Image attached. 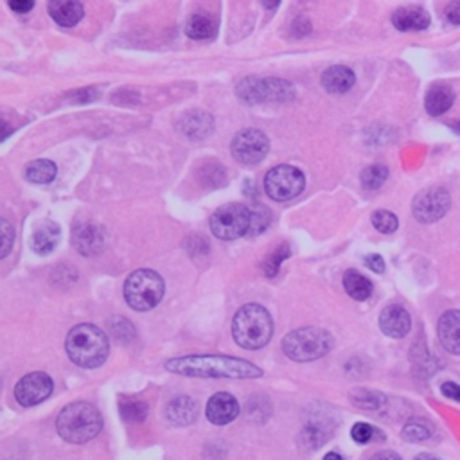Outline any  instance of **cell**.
<instances>
[{
	"mask_svg": "<svg viewBox=\"0 0 460 460\" xmlns=\"http://www.w3.org/2000/svg\"><path fill=\"white\" fill-rule=\"evenodd\" d=\"M166 371L189 376V378H230V380H255L263 376V371L241 358L222 355H193L173 358L166 362Z\"/></svg>",
	"mask_w": 460,
	"mask_h": 460,
	"instance_id": "cell-1",
	"label": "cell"
},
{
	"mask_svg": "<svg viewBox=\"0 0 460 460\" xmlns=\"http://www.w3.org/2000/svg\"><path fill=\"white\" fill-rule=\"evenodd\" d=\"M65 349L72 364L81 369L101 367L110 353L108 337L92 324H79L67 335Z\"/></svg>",
	"mask_w": 460,
	"mask_h": 460,
	"instance_id": "cell-2",
	"label": "cell"
},
{
	"mask_svg": "<svg viewBox=\"0 0 460 460\" xmlns=\"http://www.w3.org/2000/svg\"><path fill=\"white\" fill-rule=\"evenodd\" d=\"M101 428L103 417L99 410L87 401L67 405L56 419V430L60 437L71 444H85L96 439Z\"/></svg>",
	"mask_w": 460,
	"mask_h": 460,
	"instance_id": "cell-3",
	"label": "cell"
},
{
	"mask_svg": "<svg viewBox=\"0 0 460 460\" xmlns=\"http://www.w3.org/2000/svg\"><path fill=\"white\" fill-rule=\"evenodd\" d=\"M273 335V321L266 308L259 304H247L232 321L234 342L248 351L264 347Z\"/></svg>",
	"mask_w": 460,
	"mask_h": 460,
	"instance_id": "cell-4",
	"label": "cell"
},
{
	"mask_svg": "<svg viewBox=\"0 0 460 460\" xmlns=\"http://www.w3.org/2000/svg\"><path fill=\"white\" fill-rule=\"evenodd\" d=\"M335 346L331 333L321 328H300L282 339L284 355L298 364L315 362L326 356Z\"/></svg>",
	"mask_w": 460,
	"mask_h": 460,
	"instance_id": "cell-5",
	"label": "cell"
},
{
	"mask_svg": "<svg viewBox=\"0 0 460 460\" xmlns=\"http://www.w3.org/2000/svg\"><path fill=\"white\" fill-rule=\"evenodd\" d=\"M164 279L153 270H137L124 282L126 304L135 312H149L157 308L164 297Z\"/></svg>",
	"mask_w": 460,
	"mask_h": 460,
	"instance_id": "cell-6",
	"label": "cell"
},
{
	"mask_svg": "<svg viewBox=\"0 0 460 460\" xmlns=\"http://www.w3.org/2000/svg\"><path fill=\"white\" fill-rule=\"evenodd\" d=\"M239 99L255 105V103H286L295 97V88L291 83L279 78H255L248 76L241 79L236 87Z\"/></svg>",
	"mask_w": 460,
	"mask_h": 460,
	"instance_id": "cell-7",
	"label": "cell"
},
{
	"mask_svg": "<svg viewBox=\"0 0 460 460\" xmlns=\"http://www.w3.org/2000/svg\"><path fill=\"white\" fill-rule=\"evenodd\" d=\"M252 211L243 204H229L220 207L211 218V230L216 238L230 241L250 234Z\"/></svg>",
	"mask_w": 460,
	"mask_h": 460,
	"instance_id": "cell-8",
	"label": "cell"
},
{
	"mask_svg": "<svg viewBox=\"0 0 460 460\" xmlns=\"http://www.w3.org/2000/svg\"><path fill=\"white\" fill-rule=\"evenodd\" d=\"M304 173L295 166H277L270 170L264 177L266 195L275 202H288L298 197L304 189Z\"/></svg>",
	"mask_w": 460,
	"mask_h": 460,
	"instance_id": "cell-9",
	"label": "cell"
},
{
	"mask_svg": "<svg viewBox=\"0 0 460 460\" xmlns=\"http://www.w3.org/2000/svg\"><path fill=\"white\" fill-rule=\"evenodd\" d=\"M268 149H270L268 137L261 130H255V128L239 131L230 144L232 157L239 164H247V166L261 163L266 157Z\"/></svg>",
	"mask_w": 460,
	"mask_h": 460,
	"instance_id": "cell-10",
	"label": "cell"
},
{
	"mask_svg": "<svg viewBox=\"0 0 460 460\" xmlns=\"http://www.w3.org/2000/svg\"><path fill=\"white\" fill-rule=\"evenodd\" d=\"M449 209V195L442 188H430L421 191L414 204L412 213L421 223H433L440 220Z\"/></svg>",
	"mask_w": 460,
	"mask_h": 460,
	"instance_id": "cell-11",
	"label": "cell"
},
{
	"mask_svg": "<svg viewBox=\"0 0 460 460\" xmlns=\"http://www.w3.org/2000/svg\"><path fill=\"white\" fill-rule=\"evenodd\" d=\"M54 383L46 372L26 374L15 387V399L22 406H35L44 403L53 394Z\"/></svg>",
	"mask_w": 460,
	"mask_h": 460,
	"instance_id": "cell-12",
	"label": "cell"
},
{
	"mask_svg": "<svg viewBox=\"0 0 460 460\" xmlns=\"http://www.w3.org/2000/svg\"><path fill=\"white\" fill-rule=\"evenodd\" d=\"M72 243L81 255H97L105 250L106 236L105 230L94 223H79L72 230Z\"/></svg>",
	"mask_w": 460,
	"mask_h": 460,
	"instance_id": "cell-13",
	"label": "cell"
},
{
	"mask_svg": "<svg viewBox=\"0 0 460 460\" xmlns=\"http://www.w3.org/2000/svg\"><path fill=\"white\" fill-rule=\"evenodd\" d=\"M380 328L390 339H405L412 328L410 314L399 304H390L380 315Z\"/></svg>",
	"mask_w": 460,
	"mask_h": 460,
	"instance_id": "cell-14",
	"label": "cell"
},
{
	"mask_svg": "<svg viewBox=\"0 0 460 460\" xmlns=\"http://www.w3.org/2000/svg\"><path fill=\"white\" fill-rule=\"evenodd\" d=\"M205 415L213 424L225 426L239 415V403L234 396H230L227 392H218L209 399Z\"/></svg>",
	"mask_w": 460,
	"mask_h": 460,
	"instance_id": "cell-15",
	"label": "cell"
},
{
	"mask_svg": "<svg viewBox=\"0 0 460 460\" xmlns=\"http://www.w3.org/2000/svg\"><path fill=\"white\" fill-rule=\"evenodd\" d=\"M437 337L440 346L451 353L460 355V312L451 310L446 312L437 326Z\"/></svg>",
	"mask_w": 460,
	"mask_h": 460,
	"instance_id": "cell-16",
	"label": "cell"
},
{
	"mask_svg": "<svg viewBox=\"0 0 460 460\" xmlns=\"http://www.w3.org/2000/svg\"><path fill=\"white\" fill-rule=\"evenodd\" d=\"M392 24L396 29L406 33V31H422L430 26V15L426 10L419 6H406L399 8L392 15Z\"/></svg>",
	"mask_w": 460,
	"mask_h": 460,
	"instance_id": "cell-17",
	"label": "cell"
},
{
	"mask_svg": "<svg viewBox=\"0 0 460 460\" xmlns=\"http://www.w3.org/2000/svg\"><path fill=\"white\" fill-rule=\"evenodd\" d=\"M166 417L175 426H188L193 424L198 417V406L193 397L180 396L173 399L166 408Z\"/></svg>",
	"mask_w": 460,
	"mask_h": 460,
	"instance_id": "cell-18",
	"label": "cell"
},
{
	"mask_svg": "<svg viewBox=\"0 0 460 460\" xmlns=\"http://www.w3.org/2000/svg\"><path fill=\"white\" fill-rule=\"evenodd\" d=\"M60 241V227L53 222H44L40 227L35 229L29 245L35 254L47 255L51 254Z\"/></svg>",
	"mask_w": 460,
	"mask_h": 460,
	"instance_id": "cell-19",
	"label": "cell"
},
{
	"mask_svg": "<svg viewBox=\"0 0 460 460\" xmlns=\"http://www.w3.org/2000/svg\"><path fill=\"white\" fill-rule=\"evenodd\" d=\"M49 13L63 28H74L85 15V10L74 0H53L49 4Z\"/></svg>",
	"mask_w": 460,
	"mask_h": 460,
	"instance_id": "cell-20",
	"label": "cell"
},
{
	"mask_svg": "<svg viewBox=\"0 0 460 460\" xmlns=\"http://www.w3.org/2000/svg\"><path fill=\"white\" fill-rule=\"evenodd\" d=\"M356 81V76L351 69L342 67V65H335L330 67L324 74H322V87L331 92V94H346L353 88Z\"/></svg>",
	"mask_w": 460,
	"mask_h": 460,
	"instance_id": "cell-21",
	"label": "cell"
},
{
	"mask_svg": "<svg viewBox=\"0 0 460 460\" xmlns=\"http://www.w3.org/2000/svg\"><path fill=\"white\" fill-rule=\"evenodd\" d=\"M179 128L189 138H204L213 130V117L205 112H189L180 119Z\"/></svg>",
	"mask_w": 460,
	"mask_h": 460,
	"instance_id": "cell-22",
	"label": "cell"
},
{
	"mask_svg": "<svg viewBox=\"0 0 460 460\" xmlns=\"http://www.w3.org/2000/svg\"><path fill=\"white\" fill-rule=\"evenodd\" d=\"M218 33V21L211 13H195L186 26V35L193 40H213Z\"/></svg>",
	"mask_w": 460,
	"mask_h": 460,
	"instance_id": "cell-23",
	"label": "cell"
},
{
	"mask_svg": "<svg viewBox=\"0 0 460 460\" xmlns=\"http://www.w3.org/2000/svg\"><path fill=\"white\" fill-rule=\"evenodd\" d=\"M453 101H455V94L449 87L433 85L424 97V106L430 115L437 117V115L446 113L453 106Z\"/></svg>",
	"mask_w": 460,
	"mask_h": 460,
	"instance_id": "cell-24",
	"label": "cell"
},
{
	"mask_svg": "<svg viewBox=\"0 0 460 460\" xmlns=\"http://www.w3.org/2000/svg\"><path fill=\"white\" fill-rule=\"evenodd\" d=\"M344 288L349 293V297H353L355 300H360V302L367 300L372 295V289H374L372 282L365 275L358 273L356 270L346 272Z\"/></svg>",
	"mask_w": 460,
	"mask_h": 460,
	"instance_id": "cell-25",
	"label": "cell"
},
{
	"mask_svg": "<svg viewBox=\"0 0 460 460\" xmlns=\"http://www.w3.org/2000/svg\"><path fill=\"white\" fill-rule=\"evenodd\" d=\"M56 173H58L56 164L46 159L33 161L26 168V179L33 184H51L56 179Z\"/></svg>",
	"mask_w": 460,
	"mask_h": 460,
	"instance_id": "cell-26",
	"label": "cell"
},
{
	"mask_svg": "<svg viewBox=\"0 0 460 460\" xmlns=\"http://www.w3.org/2000/svg\"><path fill=\"white\" fill-rule=\"evenodd\" d=\"M433 431L435 428L430 421L422 417H414L405 424L403 439L408 442H422V440H428L433 435Z\"/></svg>",
	"mask_w": 460,
	"mask_h": 460,
	"instance_id": "cell-27",
	"label": "cell"
},
{
	"mask_svg": "<svg viewBox=\"0 0 460 460\" xmlns=\"http://www.w3.org/2000/svg\"><path fill=\"white\" fill-rule=\"evenodd\" d=\"M351 401L364 410H380L385 405V396L367 389H358L351 394Z\"/></svg>",
	"mask_w": 460,
	"mask_h": 460,
	"instance_id": "cell-28",
	"label": "cell"
},
{
	"mask_svg": "<svg viewBox=\"0 0 460 460\" xmlns=\"http://www.w3.org/2000/svg\"><path fill=\"white\" fill-rule=\"evenodd\" d=\"M389 179V170L381 164H374V166H369L367 170H364L360 180H362V186L369 191H376L380 189Z\"/></svg>",
	"mask_w": 460,
	"mask_h": 460,
	"instance_id": "cell-29",
	"label": "cell"
},
{
	"mask_svg": "<svg viewBox=\"0 0 460 460\" xmlns=\"http://www.w3.org/2000/svg\"><path fill=\"white\" fill-rule=\"evenodd\" d=\"M288 257H289V247H288L286 243H280L279 248H277L273 254H270V255L263 261L261 268H263V272H264L268 277H275L277 272H279V266H280Z\"/></svg>",
	"mask_w": 460,
	"mask_h": 460,
	"instance_id": "cell-30",
	"label": "cell"
},
{
	"mask_svg": "<svg viewBox=\"0 0 460 460\" xmlns=\"http://www.w3.org/2000/svg\"><path fill=\"white\" fill-rule=\"evenodd\" d=\"M119 410L126 422H140L147 415V405L144 401H122Z\"/></svg>",
	"mask_w": 460,
	"mask_h": 460,
	"instance_id": "cell-31",
	"label": "cell"
},
{
	"mask_svg": "<svg viewBox=\"0 0 460 460\" xmlns=\"http://www.w3.org/2000/svg\"><path fill=\"white\" fill-rule=\"evenodd\" d=\"M252 211V227H250V236H257L261 232H264V229L270 225L272 222V214L270 211L261 205V204H255L254 207H250Z\"/></svg>",
	"mask_w": 460,
	"mask_h": 460,
	"instance_id": "cell-32",
	"label": "cell"
},
{
	"mask_svg": "<svg viewBox=\"0 0 460 460\" xmlns=\"http://www.w3.org/2000/svg\"><path fill=\"white\" fill-rule=\"evenodd\" d=\"M372 225L376 227V230H380L381 234H392L397 230V218L396 214L389 213V211H376L372 214Z\"/></svg>",
	"mask_w": 460,
	"mask_h": 460,
	"instance_id": "cell-33",
	"label": "cell"
},
{
	"mask_svg": "<svg viewBox=\"0 0 460 460\" xmlns=\"http://www.w3.org/2000/svg\"><path fill=\"white\" fill-rule=\"evenodd\" d=\"M376 433H378V430H376L374 426L367 424V422H356V424L353 426V430H351L353 440H355L356 444H360V446L369 444V442L376 437Z\"/></svg>",
	"mask_w": 460,
	"mask_h": 460,
	"instance_id": "cell-34",
	"label": "cell"
},
{
	"mask_svg": "<svg viewBox=\"0 0 460 460\" xmlns=\"http://www.w3.org/2000/svg\"><path fill=\"white\" fill-rule=\"evenodd\" d=\"M0 227H3V252H0V257H8L13 243H15V230L13 227L10 225L8 220H3V223H0Z\"/></svg>",
	"mask_w": 460,
	"mask_h": 460,
	"instance_id": "cell-35",
	"label": "cell"
},
{
	"mask_svg": "<svg viewBox=\"0 0 460 460\" xmlns=\"http://www.w3.org/2000/svg\"><path fill=\"white\" fill-rule=\"evenodd\" d=\"M365 264L369 270H372L374 273H383L385 272V261L381 255L378 254H371L365 257Z\"/></svg>",
	"mask_w": 460,
	"mask_h": 460,
	"instance_id": "cell-36",
	"label": "cell"
},
{
	"mask_svg": "<svg viewBox=\"0 0 460 460\" xmlns=\"http://www.w3.org/2000/svg\"><path fill=\"white\" fill-rule=\"evenodd\" d=\"M440 390H442V394H444L446 397H449V399L460 403V385L451 383V381H446V383H442Z\"/></svg>",
	"mask_w": 460,
	"mask_h": 460,
	"instance_id": "cell-37",
	"label": "cell"
},
{
	"mask_svg": "<svg viewBox=\"0 0 460 460\" xmlns=\"http://www.w3.org/2000/svg\"><path fill=\"white\" fill-rule=\"evenodd\" d=\"M10 8L19 15H26L35 8V3H29V0H12Z\"/></svg>",
	"mask_w": 460,
	"mask_h": 460,
	"instance_id": "cell-38",
	"label": "cell"
},
{
	"mask_svg": "<svg viewBox=\"0 0 460 460\" xmlns=\"http://www.w3.org/2000/svg\"><path fill=\"white\" fill-rule=\"evenodd\" d=\"M446 19L455 24V26H460V3H451L447 4L446 8Z\"/></svg>",
	"mask_w": 460,
	"mask_h": 460,
	"instance_id": "cell-39",
	"label": "cell"
},
{
	"mask_svg": "<svg viewBox=\"0 0 460 460\" xmlns=\"http://www.w3.org/2000/svg\"><path fill=\"white\" fill-rule=\"evenodd\" d=\"M371 460H401V456L394 451H380L371 456Z\"/></svg>",
	"mask_w": 460,
	"mask_h": 460,
	"instance_id": "cell-40",
	"label": "cell"
},
{
	"mask_svg": "<svg viewBox=\"0 0 460 460\" xmlns=\"http://www.w3.org/2000/svg\"><path fill=\"white\" fill-rule=\"evenodd\" d=\"M414 460H440V458L435 456V455H431V453H421V455H417Z\"/></svg>",
	"mask_w": 460,
	"mask_h": 460,
	"instance_id": "cell-41",
	"label": "cell"
},
{
	"mask_svg": "<svg viewBox=\"0 0 460 460\" xmlns=\"http://www.w3.org/2000/svg\"><path fill=\"white\" fill-rule=\"evenodd\" d=\"M324 460H346L340 453H337V451H331V453H328L326 456H324Z\"/></svg>",
	"mask_w": 460,
	"mask_h": 460,
	"instance_id": "cell-42",
	"label": "cell"
}]
</instances>
